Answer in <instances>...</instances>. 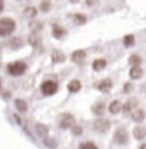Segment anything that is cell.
I'll return each mask as SVG.
<instances>
[{
    "mask_svg": "<svg viewBox=\"0 0 146 149\" xmlns=\"http://www.w3.org/2000/svg\"><path fill=\"white\" fill-rule=\"evenodd\" d=\"M16 22L12 17H1L0 19V36H9L15 32Z\"/></svg>",
    "mask_w": 146,
    "mask_h": 149,
    "instance_id": "cell-1",
    "label": "cell"
},
{
    "mask_svg": "<svg viewBox=\"0 0 146 149\" xmlns=\"http://www.w3.org/2000/svg\"><path fill=\"white\" fill-rule=\"evenodd\" d=\"M26 69H27V65L24 63V62H13V63H9V66H7V70H9V73L13 74V76H20V74H23L26 72Z\"/></svg>",
    "mask_w": 146,
    "mask_h": 149,
    "instance_id": "cell-2",
    "label": "cell"
},
{
    "mask_svg": "<svg viewBox=\"0 0 146 149\" xmlns=\"http://www.w3.org/2000/svg\"><path fill=\"white\" fill-rule=\"evenodd\" d=\"M57 89H59V85L53 82V80H44L43 83H42V86H40V91L44 95V96H52V95H55L57 92Z\"/></svg>",
    "mask_w": 146,
    "mask_h": 149,
    "instance_id": "cell-3",
    "label": "cell"
},
{
    "mask_svg": "<svg viewBox=\"0 0 146 149\" xmlns=\"http://www.w3.org/2000/svg\"><path fill=\"white\" fill-rule=\"evenodd\" d=\"M59 126L62 129H69L74 126V116L70 113H62L59 118Z\"/></svg>",
    "mask_w": 146,
    "mask_h": 149,
    "instance_id": "cell-4",
    "label": "cell"
},
{
    "mask_svg": "<svg viewBox=\"0 0 146 149\" xmlns=\"http://www.w3.org/2000/svg\"><path fill=\"white\" fill-rule=\"evenodd\" d=\"M93 129L99 133H106L110 129V120L105 119V118H99L93 122Z\"/></svg>",
    "mask_w": 146,
    "mask_h": 149,
    "instance_id": "cell-5",
    "label": "cell"
},
{
    "mask_svg": "<svg viewBox=\"0 0 146 149\" xmlns=\"http://www.w3.org/2000/svg\"><path fill=\"white\" fill-rule=\"evenodd\" d=\"M129 141L128 138V130L123 129V128H119V129L115 132V136H113V142L117 143V145H126Z\"/></svg>",
    "mask_w": 146,
    "mask_h": 149,
    "instance_id": "cell-6",
    "label": "cell"
},
{
    "mask_svg": "<svg viewBox=\"0 0 146 149\" xmlns=\"http://www.w3.org/2000/svg\"><path fill=\"white\" fill-rule=\"evenodd\" d=\"M136 109H138V100H136V99H129L128 102L123 105V112H125V115H132Z\"/></svg>",
    "mask_w": 146,
    "mask_h": 149,
    "instance_id": "cell-7",
    "label": "cell"
},
{
    "mask_svg": "<svg viewBox=\"0 0 146 149\" xmlns=\"http://www.w3.org/2000/svg\"><path fill=\"white\" fill-rule=\"evenodd\" d=\"M86 59V52L85 50H74L72 53V62H74V63H82L83 60Z\"/></svg>",
    "mask_w": 146,
    "mask_h": 149,
    "instance_id": "cell-8",
    "label": "cell"
},
{
    "mask_svg": "<svg viewBox=\"0 0 146 149\" xmlns=\"http://www.w3.org/2000/svg\"><path fill=\"white\" fill-rule=\"evenodd\" d=\"M97 89H99L100 92H105V93L110 92V89H112V80H110V79H103V80H100L99 85H97Z\"/></svg>",
    "mask_w": 146,
    "mask_h": 149,
    "instance_id": "cell-9",
    "label": "cell"
},
{
    "mask_svg": "<svg viewBox=\"0 0 146 149\" xmlns=\"http://www.w3.org/2000/svg\"><path fill=\"white\" fill-rule=\"evenodd\" d=\"M52 60H53V63H63V62L66 60V56L63 55V52L55 49V50L52 52Z\"/></svg>",
    "mask_w": 146,
    "mask_h": 149,
    "instance_id": "cell-10",
    "label": "cell"
},
{
    "mask_svg": "<svg viewBox=\"0 0 146 149\" xmlns=\"http://www.w3.org/2000/svg\"><path fill=\"white\" fill-rule=\"evenodd\" d=\"M105 109H106V105H105L103 102H96V103L92 106V112H93L95 115H97V116L103 115V113H105Z\"/></svg>",
    "mask_w": 146,
    "mask_h": 149,
    "instance_id": "cell-11",
    "label": "cell"
},
{
    "mask_svg": "<svg viewBox=\"0 0 146 149\" xmlns=\"http://www.w3.org/2000/svg\"><path fill=\"white\" fill-rule=\"evenodd\" d=\"M146 118V113L143 109H136V111L132 113V119L135 120V122H138V123H140V122H143Z\"/></svg>",
    "mask_w": 146,
    "mask_h": 149,
    "instance_id": "cell-12",
    "label": "cell"
},
{
    "mask_svg": "<svg viewBox=\"0 0 146 149\" xmlns=\"http://www.w3.org/2000/svg\"><path fill=\"white\" fill-rule=\"evenodd\" d=\"M80 89H82V83H80L77 79L70 80V82H69V85H67V91H69V92H72V93L79 92Z\"/></svg>",
    "mask_w": 146,
    "mask_h": 149,
    "instance_id": "cell-13",
    "label": "cell"
},
{
    "mask_svg": "<svg viewBox=\"0 0 146 149\" xmlns=\"http://www.w3.org/2000/svg\"><path fill=\"white\" fill-rule=\"evenodd\" d=\"M52 33H53V37H56V39H63L65 35H66V29L62 27V26H59V24H55Z\"/></svg>",
    "mask_w": 146,
    "mask_h": 149,
    "instance_id": "cell-14",
    "label": "cell"
},
{
    "mask_svg": "<svg viewBox=\"0 0 146 149\" xmlns=\"http://www.w3.org/2000/svg\"><path fill=\"white\" fill-rule=\"evenodd\" d=\"M133 136H135V139H138V141L145 139L146 138V129L143 126H136V128L133 129Z\"/></svg>",
    "mask_w": 146,
    "mask_h": 149,
    "instance_id": "cell-15",
    "label": "cell"
},
{
    "mask_svg": "<svg viewBox=\"0 0 146 149\" xmlns=\"http://www.w3.org/2000/svg\"><path fill=\"white\" fill-rule=\"evenodd\" d=\"M142 74H143V70H142V68H139V66H132L130 70H129V76H130L132 79H140Z\"/></svg>",
    "mask_w": 146,
    "mask_h": 149,
    "instance_id": "cell-16",
    "label": "cell"
},
{
    "mask_svg": "<svg viewBox=\"0 0 146 149\" xmlns=\"http://www.w3.org/2000/svg\"><path fill=\"white\" fill-rule=\"evenodd\" d=\"M122 109H123V106H122V103H120L119 100H113V102L109 105V112L113 113V115H117Z\"/></svg>",
    "mask_w": 146,
    "mask_h": 149,
    "instance_id": "cell-17",
    "label": "cell"
},
{
    "mask_svg": "<svg viewBox=\"0 0 146 149\" xmlns=\"http://www.w3.org/2000/svg\"><path fill=\"white\" fill-rule=\"evenodd\" d=\"M106 68V60L105 59H96L93 62V70L95 72H100Z\"/></svg>",
    "mask_w": 146,
    "mask_h": 149,
    "instance_id": "cell-18",
    "label": "cell"
},
{
    "mask_svg": "<svg viewBox=\"0 0 146 149\" xmlns=\"http://www.w3.org/2000/svg\"><path fill=\"white\" fill-rule=\"evenodd\" d=\"M36 132H37L39 136H47L49 128H47L46 125H43V123H37L36 125Z\"/></svg>",
    "mask_w": 146,
    "mask_h": 149,
    "instance_id": "cell-19",
    "label": "cell"
},
{
    "mask_svg": "<svg viewBox=\"0 0 146 149\" xmlns=\"http://www.w3.org/2000/svg\"><path fill=\"white\" fill-rule=\"evenodd\" d=\"M15 105H16V109L19 112H22V113H24V112L27 111V103L24 100H22V99H16L15 100Z\"/></svg>",
    "mask_w": 146,
    "mask_h": 149,
    "instance_id": "cell-20",
    "label": "cell"
},
{
    "mask_svg": "<svg viewBox=\"0 0 146 149\" xmlns=\"http://www.w3.org/2000/svg\"><path fill=\"white\" fill-rule=\"evenodd\" d=\"M40 10H42L43 13L50 12V10H52V1H50V0H43V1L40 3Z\"/></svg>",
    "mask_w": 146,
    "mask_h": 149,
    "instance_id": "cell-21",
    "label": "cell"
},
{
    "mask_svg": "<svg viewBox=\"0 0 146 149\" xmlns=\"http://www.w3.org/2000/svg\"><path fill=\"white\" fill-rule=\"evenodd\" d=\"M36 15H37V9L36 7L29 6V7H26V9H24V16H26V17L33 19V17H36Z\"/></svg>",
    "mask_w": 146,
    "mask_h": 149,
    "instance_id": "cell-22",
    "label": "cell"
},
{
    "mask_svg": "<svg viewBox=\"0 0 146 149\" xmlns=\"http://www.w3.org/2000/svg\"><path fill=\"white\" fill-rule=\"evenodd\" d=\"M29 43H30L32 46H39V45H40V37H39V35H37L36 32L30 35V37H29Z\"/></svg>",
    "mask_w": 146,
    "mask_h": 149,
    "instance_id": "cell-23",
    "label": "cell"
},
{
    "mask_svg": "<svg viewBox=\"0 0 146 149\" xmlns=\"http://www.w3.org/2000/svg\"><path fill=\"white\" fill-rule=\"evenodd\" d=\"M123 43H125L126 47L133 46V45H135V36H133V35H126V36L123 37Z\"/></svg>",
    "mask_w": 146,
    "mask_h": 149,
    "instance_id": "cell-24",
    "label": "cell"
},
{
    "mask_svg": "<svg viewBox=\"0 0 146 149\" xmlns=\"http://www.w3.org/2000/svg\"><path fill=\"white\" fill-rule=\"evenodd\" d=\"M73 19H74V22H76L77 24H85V23H86V20H88L85 15H80V13L73 15Z\"/></svg>",
    "mask_w": 146,
    "mask_h": 149,
    "instance_id": "cell-25",
    "label": "cell"
},
{
    "mask_svg": "<svg viewBox=\"0 0 146 149\" xmlns=\"http://www.w3.org/2000/svg\"><path fill=\"white\" fill-rule=\"evenodd\" d=\"M140 57L138 55H132L129 57V65H132V66H139V63H140Z\"/></svg>",
    "mask_w": 146,
    "mask_h": 149,
    "instance_id": "cell-26",
    "label": "cell"
},
{
    "mask_svg": "<svg viewBox=\"0 0 146 149\" xmlns=\"http://www.w3.org/2000/svg\"><path fill=\"white\" fill-rule=\"evenodd\" d=\"M79 149H97V146L93 142H83V143H80Z\"/></svg>",
    "mask_w": 146,
    "mask_h": 149,
    "instance_id": "cell-27",
    "label": "cell"
},
{
    "mask_svg": "<svg viewBox=\"0 0 146 149\" xmlns=\"http://www.w3.org/2000/svg\"><path fill=\"white\" fill-rule=\"evenodd\" d=\"M20 45H23V42H22V39H19V37H16V39H12V40H10V46H13L15 49L20 47Z\"/></svg>",
    "mask_w": 146,
    "mask_h": 149,
    "instance_id": "cell-28",
    "label": "cell"
},
{
    "mask_svg": "<svg viewBox=\"0 0 146 149\" xmlns=\"http://www.w3.org/2000/svg\"><path fill=\"white\" fill-rule=\"evenodd\" d=\"M72 132L74 136H79V135H82V132H83V129H82V126H79V125H74L72 128Z\"/></svg>",
    "mask_w": 146,
    "mask_h": 149,
    "instance_id": "cell-29",
    "label": "cell"
},
{
    "mask_svg": "<svg viewBox=\"0 0 146 149\" xmlns=\"http://www.w3.org/2000/svg\"><path fill=\"white\" fill-rule=\"evenodd\" d=\"M132 91H133V85H132V83L128 82V83L123 85V93H130Z\"/></svg>",
    "mask_w": 146,
    "mask_h": 149,
    "instance_id": "cell-30",
    "label": "cell"
},
{
    "mask_svg": "<svg viewBox=\"0 0 146 149\" xmlns=\"http://www.w3.org/2000/svg\"><path fill=\"white\" fill-rule=\"evenodd\" d=\"M86 3H88V4H89V6H90V4H95V3H96V0H88V1H86Z\"/></svg>",
    "mask_w": 146,
    "mask_h": 149,
    "instance_id": "cell-31",
    "label": "cell"
},
{
    "mask_svg": "<svg viewBox=\"0 0 146 149\" xmlns=\"http://www.w3.org/2000/svg\"><path fill=\"white\" fill-rule=\"evenodd\" d=\"M139 149H146V143H143V145H140V148Z\"/></svg>",
    "mask_w": 146,
    "mask_h": 149,
    "instance_id": "cell-32",
    "label": "cell"
},
{
    "mask_svg": "<svg viewBox=\"0 0 146 149\" xmlns=\"http://www.w3.org/2000/svg\"><path fill=\"white\" fill-rule=\"evenodd\" d=\"M70 1H72V3H77L79 0H70Z\"/></svg>",
    "mask_w": 146,
    "mask_h": 149,
    "instance_id": "cell-33",
    "label": "cell"
}]
</instances>
